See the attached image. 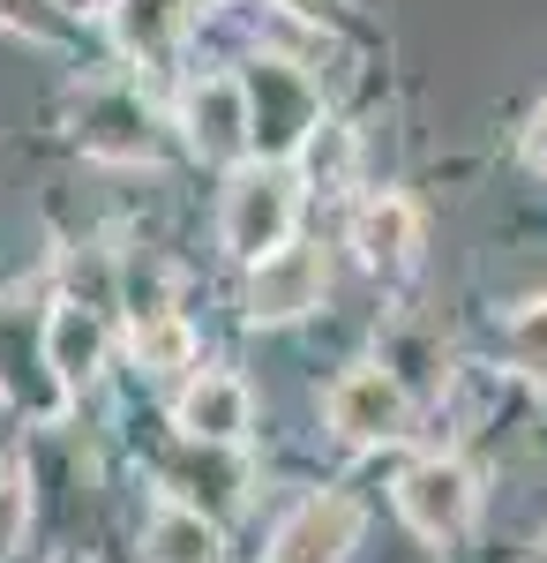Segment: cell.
<instances>
[{
	"mask_svg": "<svg viewBox=\"0 0 547 563\" xmlns=\"http://www.w3.org/2000/svg\"><path fill=\"white\" fill-rule=\"evenodd\" d=\"M180 129H188V143L203 151V158H248V90H241V76H203V84H188V98H180Z\"/></svg>",
	"mask_w": 547,
	"mask_h": 563,
	"instance_id": "8",
	"label": "cell"
},
{
	"mask_svg": "<svg viewBox=\"0 0 547 563\" xmlns=\"http://www.w3.org/2000/svg\"><path fill=\"white\" fill-rule=\"evenodd\" d=\"M248 413L255 398L241 376H225V368H203L196 384L180 390V406H172V429L188 435L196 451H233L241 435H248Z\"/></svg>",
	"mask_w": 547,
	"mask_h": 563,
	"instance_id": "7",
	"label": "cell"
},
{
	"mask_svg": "<svg viewBox=\"0 0 547 563\" xmlns=\"http://www.w3.org/2000/svg\"><path fill=\"white\" fill-rule=\"evenodd\" d=\"M45 368H53L68 390H83L90 376L105 368V323H98V308L60 301L53 316H45Z\"/></svg>",
	"mask_w": 547,
	"mask_h": 563,
	"instance_id": "11",
	"label": "cell"
},
{
	"mask_svg": "<svg viewBox=\"0 0 547 563\" xmlns=\"http://www.w3.org/2000/svg\"><path fill=\"white\" fill-rule=\"evenodd\" d=\"M135 361H143V368H158V376L196 368V331H188L172 308H143V316H135Z\"/></svg>",
	"mask_w": 547,
	"mask_h": 563,
	"instance_id": "14",
	"label": "cell"
},
{
	"mask_svg": "<svg viewBox=\"0 0 547 563\" xmlns=\"http://www.w3.org/2000/svg\"><path fill=\"white\" fill-rule=\"evenodd\" d=\"M241 90H248V158H263V166H286L323 129V98L293 60H255Z\"/></svg>",
	"mask_w": 547,
	"mask_h": 563,
	"instance_id": "2",
	"label": "cell"
},
{
	"mask_svg": "<svg viewBox=\"0 0 547 563\" xmlns=\"http://www.w3.org/2000/svg\"><path fill=\"white\" fill-rule=\"evenodd\" d=\"M525 166H533V174H547V98L533 106V121H525Z\"/></svg>",
	"mask_w": 547,
	"mask_h": 563,
	"instance_id": "17",
	"label": "cell"
},
{
	"mask_svg": "<svg viewBox=\"0 0 547 563\" xmlns=\"http://www.w3.org/2000/svg\"><path fill=\"white\" fill-rule=\"evenodd\" d=\"M278 8H293V15H331V0H278Z\"/></svg>",
	"mask_w": 547,
	"mask_h": 563,
	"instance_id": "18",
	"label": "cell"
},
{
	"mask_svg": "<svg viewBox=\"0 0 547 563\" xmlns=\"http://www.w3.org/2000/svg\"><path fill=\"white\" fill-rule=\"evenodd\" d=\"M331 294V263L323 249H308V241H286L278 256L248 263V323H300V316H315Z\"/></svg>",
	"mask_w": 547,
	"mask_h": 563,
	"instance_id": "5",
	"label": "cell"
},
{
	"mask_svg": "<svg viewBox=\"0 0 547 563\" xmlns=\"http://www.w3.org/2000/svg\"><path fill=\"white\" fill-rule=\"evenodd\" d=\"M360 541V504L353 496H308L293 519L278 526L270 563H345Z\"/></svg>",
	"mask_w": 547,
	"mask_h": 563,
	"instance_id": "9",
	"label": "cell"
},
{
	"mask_svg": "<svg viewBox=\"0 0 547 563\" xmlns=\"http://www.w3.org/2000/svg\"><path fill=\"white\" fill-rule=\"evenodd\" d=\"M398 519L413 526L421 541H435V549H450V541H465L472 533V519H480V481L465 474L458 459H413L405 474H398Z\"/></svg>",
	"mask_w": 547,
	"mask_h": 563,
	"instance_id": "3",
	"label": "cell"
},
{
	"mask_svg": "<svg viewBox=\"0 0 547 563\" xmlns=\"http://www.w3.org/2000/svg\"><path fill=\"white\" fill-rule=\"evenodd\" d=\"M23 526H31V496H23L15 474H0V563L23 549Z\"/></svg>",
	"mask_w": 547,
	"mask_h": 563,
	"instance_id": "16",
	"label": "cell"
},
{
	"mask_svg": "<svg viewBox=\"0 0 547 563\" xmlns=\"http://www.w3.org/2000/svg\"><path fill=\"white\" fill-rule=\"evenodd\" d=\"M353 249H360V263L368 271H405V263L421 256V211L405 203V196H368L360 203V218H353Z\"/></svg>",
	"mask_w": 547,
	"mask_h": 563,
	"instance_id": "10",
	"label": "cell"
},
{
	"mask_svg": "<svg viewBox=\"0 0 547 563\" xmlns=\"http://www.w3.org/2000/svg\"><path fill=\"white\" fill-rule=\"evenodd\" d=\"M293 218H300V180L293 166H263L248 158L233 188H225V211H217V241L233 249L241 263H263L293 241Z\"/></svg>",
	"mask_w": 547,
	"mask_h": 563,
	"instance_id": "1",
	"label": "cell"
},
{
	"mask_svg": "<svg viewBox=\"0 0 547 563\" xmlns=\"http://www.w3.org/2000/svg\"><path fill=\"white\" fill-rule=\"evenodd\" d=\"M503 353H510V368L547 376V294H540V301H525V308L503 323Z\"/></svg>",
	"mask_w": 547,
	"mask_h": 563,
	"instance_id": "15",
	"label": "cell"
},
{
	"mask_svg": "<svg viewBox=\"0 0 547 563\" xmlns=\"http://www.w3.org/2000/svg\"><path fill=\"white\" fill-rule=\"evenodd\" d=\"M83 151L90 158H113V166L158 158V113H150V98L127 84L90 90L83 98Z\"/></svg>",
	"mask_w": 547,
	"mask_h": 563,
	"instance_id": "6",
	"label": "cell"
},
{
	"mask_svg": "<svg viewBox=\"0 0 547 563\" xmlns=\"http://www.w3.org/2000/svg\"><path fill=\"white\" fill-rule=\"evenodd\" d=\"M540 563H547V541H540Z\"/></svg>",
	"mask_w": 547,
	"mask_h": 563,
	"instance_id": "19",
	"label": "cell"
},
{
	"mask_svg": "<svg viewBox=\"0 0 547 563\" xmlns=\"http://www.w3.org/2000/svg\"><path fill=\"white\" fill-rule=\"evenodd\" d=\"M188 8L196 0H113V23H121V45L143 53V60H166L180 31H188Z\"/></svg>",
	"mask_w": 547,
	"mask_h": 563,
	"instance_id": "13",
	"label": "cell"
},
{
	"mask_svg": "<svg viewBox=\"0 0 547 563\" xmlns=\"http://www.w3.org/2000/svg\"><path fill=\"white\" fill-rule=\"evenodd\" d=\"M143 556L150 563H217V519L188 511V504H158L143 526Z\"/></svg>",
	"mask_w": 547,
	"mask_h": 563,
	"instance_id": "12",
	"label": "cell"
},
{
	"mask_svg": "<svg viewBox=\"0 0 547 563\" xmlns=\"http://www.w3.org/2000/svg\"><path fill=\"white\" fill-rule=\"evenodd\" d=\"M323 413H331V435L337 443H360V451H376V443H405L413 435V398L405 384L390 376V368H345L323 398Z\"/></svg>",
	"mask_w": 547,
	"mask_h": 563,
	"instance_id": "4",
	"label": "cell"
}]
</instances>
